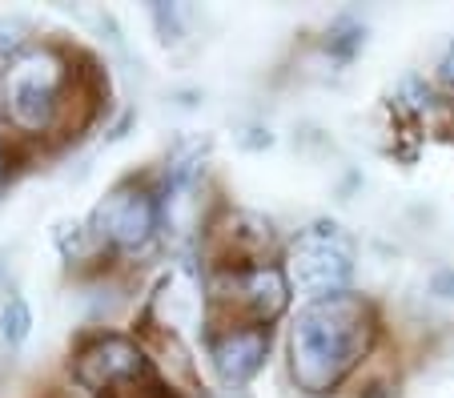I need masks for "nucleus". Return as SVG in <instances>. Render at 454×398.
Instances as JSON below:
<instances>
[{"label": "nucleus", "instance_id": "obj_1", "mask_svg": "<svg viewBox=\"0 0 454 398\" xmlns=\"http://www.w3.org/2000/svg\"><path fill=\"white\" fill-rule=\"evenodd\" d=\"M378 338V318L358 294L317 298L290 330V374L306 394H330L354 374Z\"/></svg>", "mask_w": 454, "mask_h": 398}, {"label": "nucleus", "instance_id": "obj_2", "mask_svg": "<svg viewBox=\"0 0 454 398\" xmlns=\"http://www.w3.org/2000/svg\"><path fill=\"white\" fill-rule=\"evenodd\" d=\"M73 81V65L60 49L36 44L12 57L9 73L0 77V113L20 137H41L57 133L65 93Z\"/></svg>", "mask_w": 454, "mask_h": 398}, {"label": "nucleus", "instance_id": "obj_3", "mask_svg": "<svg viewBox=\"0 0 454 398\" xmlns=\"http://www.w3.org/2000/svg\"><path fill=\"white\" fill-rule=\"evenodd\" d=\"M290 302V274L274 261L249 269H222L209 277L214 326H270Z\"/></svg>", "mask_w": 454, "mask_h": 398}, {"label": "nucleus", "instance_id": "obj_4", "mask_svg": "<svg viewBox=\"0 0 454 398\" xmlns=\"http://www.w3.org/2000/svg\"><path fill=\"white\" fill-rule=\"evenodd\" d=\"M350 274H354V242L346 238L342 225L317 222L290 242V286H298L314 302L317 298L346 294Z\"/></svg>", "mask_w": 454, "mask_h": 398}, {"label": "nucleus", "instance_id": "obj_5", "mask_svg": "<svg viewBox=\"0 0 454 398\" xmlns=\"http://www.w3.org/2000/svg\"><path fill=\"white\" fill-rule=\"evenodd\" d=\"M157 217H161V201L149 190L145 182H121L101 206L93 209V222H89V234L101 246L117 254H133L145 250L157 234Z\"/></svg>", "mask_w": 454, "mask_h": 398}, {"label": "nucleus", "instance_id": "obj_6", "mask_svg": "<svg viewBox=\"0 0 454 398\" xmlns=\"http://www.w3.org/2000/svg\"><path fill=\"white\" fill-rule=\"evenodd\" d=\"M274 250V225L249 209H225L206 230V258L214 274L222 269H249L266 266Z\"/></svg>", "mask_w": 454, "mask_h": 398}, {"label": "nucleus", "instance_id": "obj_7", "mask_svg": "<svg viewBox=\"0 0 454 398\" xmlns=\"http://www.w3.org/2000/svg\"><path fill=\"white\" fill-rule=\"evenodd\" d=\"M153 371L149 366V355L141 350L137 338H125V334H101L93 342L77 350L73 358V378L77 386H85L89 394H109L113 386L121 382L137 378V374Z\"/></svg>", "mask_w": 454, "mask_h": 398}, {"label": "nucleus", "instance_id": "obj_8", "mask_svg": "<svg viewBox=\"0 0 454 398\" xmlns=\"http://www.w3.org/2000/svg\"><path fill=\"white\" fill-rule=\"evenodd\" d=\"M137 342H141V350L149 355V366L157 371V378L169 386L173 398H193V394H198V390H201V374H198V363L189 358L181 334L157 326L153 318H145V314H141Z\"/></svg>", "mask_w": 454, "mask_h": 398}, {"label": "nucleus", "instance_id": "obj_9", "mask_svg": "<svg viewBox=\"0 0 454 398\" xmlns=\"http://www.w3.org/2000/svg\"><path fill=\"white\" fill-rule=\"evenodd\" d=\"M209 358L230 386H241L266 366L270 326H209Z\"/></svg>", "mask_w": 454, "mask_h": 398}, {"label": "nucleus", "instance_id": "obj_10", "mask_svg": "<svg viewBox=\"0 0 454 398\" xmlns=\"http://www.w3.org/2000/svg\"><path fill=\"white\" fill-rule=\"evenodd\" d=\"M198 310H201L198 282H193L189 274H169L161 282V290L153 294V302H149L145 318H153L157 326H165V330L177 334L181 326H189V322L198 318Z\"/></svg>", "mask_w": 454, "mask_h": 398}, {"label": "nucleus", "instance_id": "obj_11", "mask_svg": "<svg viewBox=\"0 0 454 398\" xmlns=\"http://www.w3.org/2000/svg\"><path fill=\"white\" fill-rule=\"evenodd\" d=\"M362 41H366V33H362L358 20L342 17V20H334V25H330V33H326V52H330V57H338V61H350L354 52L362 49Z\"/></svg>", "mask_w": 454, "mask_h": 398}, {"label": "nucleus", "instance_id": "obj_12", "mask_svg": "<svg viewBox=\"0 0 454 398\" xmlns=\"http://www.w3.org/2000/svg\"><path fill=\"white\" fill-rule=\"evenodd\" d=\"M33 330V314H28V302L25 298H9L4 314H0V338L9 342V347H20Z\"/></svg>", "mask_w": 454, "mask_h": 398}, {"label": "nucleus", "instance_id": "obj_13", "mask_svg": "<svg viewBox=\"0 0 454 398\" xmlns=\"http://www.w3.org/2000/svg\"><path fill=\"white\" fill-rule=\"evenodd\" d=\"M153 20H157L165 41H177L181 36V12L173 9V4H153Z\"/></svg>", "mask_w": 454, "mask_h": 398}, {"label": "nucleus", "instance_id": "obj_14", "mask_svg": "<svg viewBox=\"0 0 454 398\" xmlns=\"http://www.w3.org/2000/svg\"><path fill=\"white\" fill-rule=\"evenodd\" d=\"M438 77L446 81V85H454V41L446 44V52H442V61H438Z\"/></svg>", "mask_w": 454, "mask_h": 398}, {"label": "nucleus", "instance_id": "obj_15", "mask_svg": "<svg viewBox=\"0 0 454 398\" xmlns=\"http://www.w3.org/2000/svg\"><path fill=\"white\" fill-rule=\"evenodd\" d=\"M12 161H20V157L9 149V141L0 137V177H4V174H9V169H12Z\"/></svg>", "mask_w": 454, "mask_h": 398}, {"label": "nucleus", "instance_id": "obj_16", "mask_svg": "<svg viewBox=\"0 0 454 398\" xmlns=\"http://www.w3.org/2000/svg\"><path fill=\"white\" fill-rule=\"evenodd\" d=\"M33 398H69V394H65V390H52V386H49V390H36Z\"/></svg>", "mask_w": 454, "mask_h": 398}]
</instances>
